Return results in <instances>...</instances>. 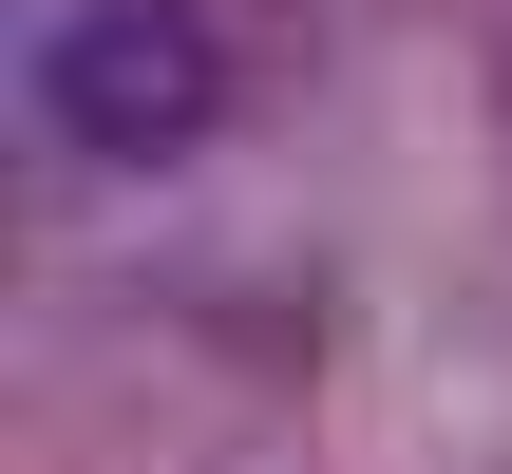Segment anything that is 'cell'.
Returning <instances> with one entry per match:
<instances>
[{"instance_id":"6da1fadb","label":"cell","mask_w":512,"mask_h":474,"mask_svg":"<svg viewBox=\"0 0 512 474\" xmlns=\"http://www.w3.org/2000/svg\"><path fill=\"white\" fill-rule=\"evenodd\" d=\"M209 114H228V38H209V0H57V19H38V133H57V152H95V171H171Z\"/></svg>"}]
</instances>
